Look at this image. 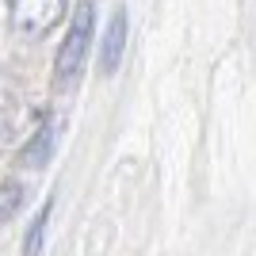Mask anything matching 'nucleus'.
Here are the masks:
<instances>
[{"label": "nucleus", "mask_w": 256, "mask_h": 256, "mask_svg": "<svg viewBox=\"0 0 256 256\" xmlns=\"http://www.w3.org/2000/svg\"><path fill=\"white\" fill-rule=\"evenodd\" d=\"M42 234H46V210L38 214V218L31 222V230H27V245H23V252H27V256L38 252V241H42Z\"/></svg>", "instance_id": "423d86ee"}, {"label": "nucleus", "mask_w": 256, "mask_h": 256, "mask_svg": "<svg viewBox=\"0 0 256 256\" xmlns=\"http://www.w3.org/2000/svg\"><path fill=\"white\" fill-rule=\"evenodd\" d=\"M122 50H126V8H115L111 12V23L104 31V46H100V69L115 73L118 62H122Z\"/></svg>", "instance_id": "7ed1b4c3"}, {"label": "nucleus", "mask_w": 256, "mask_h": 256, "mask_svg": "<svg viewBox=\"0 0 256 256\" xmlns=\"http://www.w3.org/2000/svg\"><path fill=\"white\" fill-rule=\"evenodd\" d=\"M8 8L20 34H46L65 16V0H8Z\"/></svg>", "instance_id": "f03ea898"}, {"label": "nucleus", "mask_w": 256, "mask_h": 256, "mask_svg": "<svg viewBox=\"0 0 256 256\" xmlns=\"http://www.w3.org/2000/svg\"><path fill=\"white\" fill-rule=\"evenodd\" d=\"M92 4H76L73 12V27H69V34H65L62 50H58V84H69V80H76V73H80V65H84V54H88V42H92Z\"/></svg>", "instance_id": "f257e3e1"}, {"label": "nucleus", "mask_w": 256, "mask_h": 256, "mask_svg": "<svg viewBox=\"0 0 256 256\" xmlns=\"http://www.w3.org/2000/svg\"><path fill=\"white\" fill-rule=\"evenodd\" d=\"M54 130H58V122H46V130H38V138L31 142V150L23 153V160L27 164H38V157H50V146H54Z\"/></svg>", "instance_id": "20e7f679"}, {"label": "nucleus", "mask_w": 256, "mask_h": 256, "mask_svg": "<svg viewBox=\"0 0 256 256\" xmlns=\"http://www.w3.org/2000/svg\"><path fill=\"white\" fill-rule=\"evenodd\" d=\"M20 203H23V188L20 184H4V188H0V222L12 218Z\"/></svg>", "instance_id": "39448f33"}]
</instances>
